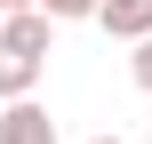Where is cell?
I'll list each match as a JSON object with an SVG mask.
<instances>
[{
  "instance_id": "277c9868",
  "label": "cell",
  "mask_w": 152,
  "mask_h": 144,
  "mask_svg": "<svg viewBox=\"0 0 152 144\" xmlns=\"http://www.w3.org/2000/svg\"><path fill=\"white\" fill-rule=\"evenodd\" d=\"M40 8H48V16H56V24H80V16H96V8H104V0H40Z\"/></svg>"
},
{
  "instance_id": "7a4b0ae2",
  "label": "cell",
  "mask_w": 152,
  "mask_h": 144,
  "mask_svg": "<svg viewBox=\"0 0 152 144\" xmlns=\"http://www.w3.org/2000/svg\"><path fill=\"white\" fill-rule=\"evenodd\" d=\"M40 64H48L40 48H24V40L0 32V104H8V96H32V88H40Z\"/></svg>"
},
{
  "instance_id": "ba28073f",
  "label": "cell",
  "mask_w": 152,
  "mask_h": 144,
  "mask_svg": "<svg viewBox=\"0 0 152 144\" xmlns=\"http://www.w3.org/2000/svg\"><path fill=\"white\" fill-rule=\"evenodd\" d=\"M144 144H152V120H144Z\"/></svg>"
},
{
  "instance_id": "5b68a950",
  "label": "cell",
  "mask_w": 152,
  "mask_h": 144,
  "mask_svg": "<svg viewBox=\"0 0 152 144\" xmlns=\"http://www.w3.org/2000/svg\"><path fill=\"white\" fill-rule=\"evenodd\" d=\"M128 72H136V88H144V96H152V32H144V40H136V56H128Z\"/></svg>"
},
{
  "instance_id": "52a82bcc",
  "label": "cell",
  "mask_w": 152,
  "mask_h": 144,
  "mask_svg": "<svg viewBox=\"0 0 152 144\" xmlns=\"http://www.w3.org/2000/svg\"><path fill=\"white\" fill-rule=\"evenodd\" d=\"M0 8H32V0H0Z\"/></svg>"
},
{
  "instance_id": "6da1fadb",
  "label": "cell",
  "mask_w": 152,
  "mask_h": 144,
  "mask_svg": "<svg viewBox=\"0 0 152 144\" xmlns=\"http://www.w3.org/2000/svg\"><path fill=\"white\" fill-rule=\"evenodd\" d=\"M0 144H56V120L40 96H8L0 104Z\"/></svg>"
},
{
  "instance_id": "8992f818",
  "label": "cell",
  "mask_w": 152,
  "mask_h": 144,
  "mask_svg": "<svg viewBox=\"0 0 152 144\" xmlns=\"http://www.w3.org/2000/svg\"><path fill=\"white\" fill-rule=\"evenodd\" d=\"M88 144H128V136H88Z\"/></svg>"
},
{
  "instance_id": "3957f363",
  "label": "cell",
  "mask_w": 152,
  "mask_h": 144,
  "mask_svg": "<svg viewBox=\"0 0 152 144\" xmlns=\"http://www.w3.org/2000/svg\"><path fill=\"white\" fill-rule=\"evenodd\" d=\"M96 24H104L112 40H128V48H136V40L152 32V0H104V8H96Z\"/></svg>"
},
{
  "instance_id": "9c48e42d",
  "label": "cell",
  "mask_w": 152,
  "mask_h": 144,
  "mask_svg": "<svg viewBox=\"0 0 152 144\" xmlns=\"http://www.w3.org/2000/svg\"><path fill=\"white\" fill-rule=\"evenodd\" d=\"M0 16H8V8H0Z\"/></svg>"
}]
</instances>
